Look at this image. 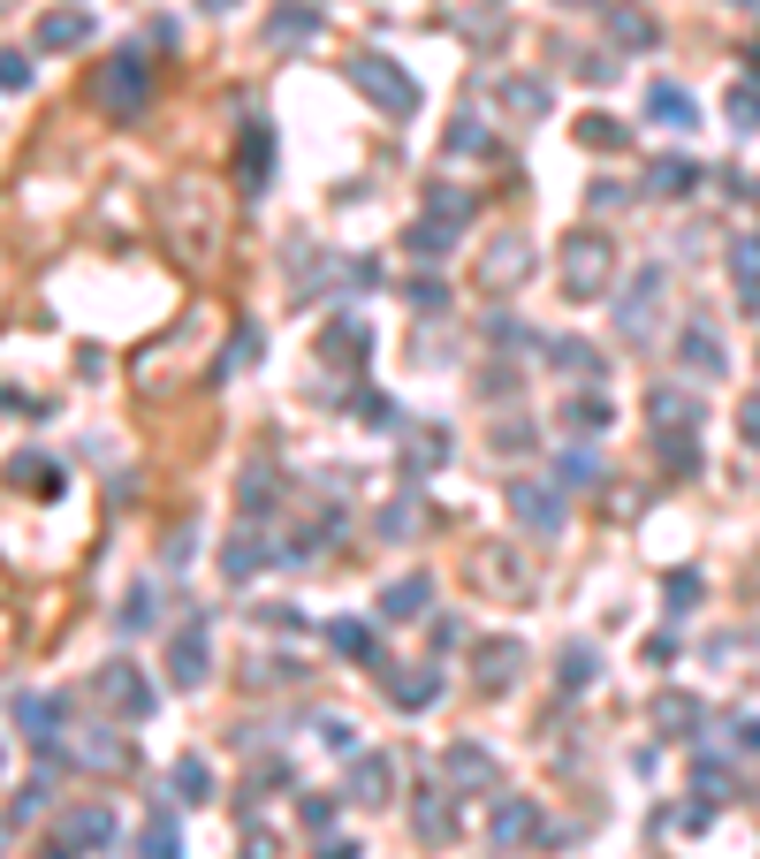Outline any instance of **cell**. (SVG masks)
Wrapping results in <instances>:
<instances>
[{
  "instance_id": "6da1fadb",
  "label": "cell",
  "mask_w": 760,
  "mask_h": 859,
  "mask_svg": "<svg viewBox=\"0 0 760 859\" xmlns=\"http://www.w3.org/2000/svg\"><path fill=\"white\" fill-rule=\"evenodd\" d=\"M160 228H167V244H175L183 259H206V251L221 244V205H213L206 175L167 183V198H160Z\"/></svg>"
},
{
  "instance_id": "7a4b0ae2",
  "label": "cell",
  "mask_w": 760,
  "mask_h": 859,
  "mask_svg": "<svg viewBox=\"0 0 760 859\" xmlns=\"http://www.w3.org/2000/svg\"><path fill=\"white\" fill-rule=\"evenodd\" d=\"M145 92H152V61L145 54H115V61L92 69V107L115 115V122H130V115L145 107Z\"/></svg>"
},
{
  "instance_id": "3957f363",
  "label": "cell",
  "mask_w": 760,
  "mask_h": 859,
  "mask_svg": "<svg viewBox=\"0 0 760 859\" xmlns=\"http://www.w3.org/2000/svg\"><path fill=\"white\" fill-rule=\"evenodd\" d=\"M342 77H350L381 115H419V84H411V69H396V61H381V54H350V61H342Z\"/></svg>"
},
{
  "instance_id": "277c9868",
  "label": "cell",
  "mask_w": 760,
  "mask_h": 859,
  "mask_svg": "<svg viewBox=\"0 0 760 859\" xmlns=\"http://www.w3.org/2000/svg\"><path fill=\"white\" fill-rule=\"evenodd\" d=\"M608 282H616V244H608L601 228H578L563 244V290L571 297H601Z\"/></svg>"
},
{
  "instance_id": "5b68a950",
  "label": "cell",
  "mask_w": 760,
  "mask_h": 859,
  "mask_svg": "<svg viewBox=\"0 0 760 859\" xmlns=\"http://www.w3.org/2000/svg\"><path fill=\"white\" fill-rule=\"evenodd\" d=\"M92 699H100V707H115V715H152V699H160V692H152V678L138 670V662H107V670L92 678Z\"/></svg>"
},
{
  "instance_id": "8992f818",
  "label": "cell",
  "mask_w": 760,
  "mask_h": 859,
  "mask_svg": "<svg viewBox=\"0 0 760 859\" xmlns=\"http://www.w3.org/2000/svg\"><path fill=\"white\" fill-rule=\"evenodd\" d=\"M525 274H533V244H525V236H502V244L479 259V290H487V297H502V290L525 282Z\"/></svg>"
},
{
  "instance_id": "52a82bcc",
  "label": "cell",
  "mask_w": 760,
  "mask_h": 859,
  "mask_svg": "<svg viewBox=\"0 0 760 859\" xmlns=\"http://www.w3.org/2000/svg\"><path fill=\"white\" fill-rule=\"evenodd\" d=\"M662 282H669V274H662V267H646V274L623 290V305H616V328H623V336H639V343L654 336V297H662Z\"/></svg>"
},
{
  "instance_id": "ba28073f",
  "label": "cell",
  "mask_w": 760,
  "mask_h": 859,
  "mask_svg": "<svg viewBox=\"0 0 760 859\" xmlns=\"http://www.w3.org/2000/svg\"><path fill=\"white\" fill-rule=\"evenodd\" d=\"M388 784H396V761H388V753H358V761H350L342 799H350V807H381V799H388Z\"/></svg>"
},
{
  "instance_id": "9c48e42d",
  "label": "cell",
  "mask_w": 760,
  "mask_h": 859,
  "mask_svg": "<svg viewBox=\"0 0 760 859\" xmlns=\"http://www.w3.org/2000/svg\"><path fill=\"white\" fill-rule=\"evenodd\" d=\"M510 517L533 525V532H556V525H563V495L540 487V480H517V487H510Z\"/></svg>"
},
{
  "instance_id": "30bf717a",
  "label": "cell",
  "mask_w": 760,
  "mask_h": 859,
  "mask_svg": "<svg viewBox=\"0 0 760 859\" xmlns=\"http://www.w3.org/2000/svg\"><path fill=\"white\" fill-rule=\"evenodd\" d=\"M84 38H92V15H84V8H54V15H38V31H31L38 54H69V46H84Z\"/></svg>"
},
{
  "instance_id": "8fae6325",
  "label": "cell",
  "mask_w": 760,
  "mask_h": 859,
  "mask_svg": "<svg viewBox=\"0 0 760 859\" xmlns=\"http://www.w3.org/2000/svg\"><path fill=\"white\" fill-rule=\"evenodd\" d=\"M15 730H23L31 745H54V738H61V699H54V692H15Z\"/></svg>"
},
{
  "instance_id": "7c38bea8",
  "label": "cell",
  "mask_w": 760,
  "mask_h": 859,
  "mask_svg": "<svg viewBox=\"0 0 760 859\" xmlns=\"http://www.w3.org/2000/svg\"><path fill=\"white\" fill-rule=\"evenodd\" d=\"M487 837H494L502 852L533 845V837H540V807H533V799H502V807H494V822H487Z\"/></svg>"
},
{
  "instance_id": "4fadbf2b",
  "label": "cell",
  "mask_w": 760,
  "mask_h": 859,
  "mask_svg": "<svg viewBox=\"0 0 760 859\" xmlns=\"http://www.w3.org/2000/svg\"><path fill=\"white\" fill-rule=\"evenodd\" d=\"M167 685H175V692H198V685H206V624H190V632L167 647Z\"/></svg>"
},
{
  "instance_id": "5bb4252c",
  "label": "cell",
  "mask_w": 760,
  "mask_h": 859,
  "mask_svg": "<svg viewBox=\"0 0 760 859\" xmlns=\"http://www.w3.org/2000/svg\"><path fill=\"white\" fill-rule=\"evenodd\" d=\"M312 31H319V8H312V0H282V8L267 15V46H274V54H290V46H304Z\"/></svg>"
},
{
  "instance_id": "9a60e30c",
  "label": "cell",
  "mask_w": 760,
  "mask_h": 859,
  "mask_svg": "<svg viewBox=\"0 0 760 859\" xmlns=\"http://www.w3.org/2000/svg\"><path fill=\"white\" fill-rule=\"evenodd\" d=\"M8 487H23V495L54 503V495H61V464H54V457H38V449H23V457H8Z\"/></svg>"
},
{
  "instance_id": "2e32d148",
  "label": "cell",
  "mask_w": 760,
  "mask_h": 859,
  "mask_svg": "<svg viewBox=\"0 0 760 859\" xmlns=\"http://www.w3.org/2000/svg\"><path fill=\"white\" fill-rule=\"evenodd\" d=\"M236 175H244V190H267V175H274V130H267V122H252V130H244V145H236Z\"/></svg>"
},
{
  "instance_id": "e0dca14e",
  "label": "cell",
  "mask_w": 760,
  "mask_h": 859,
  "mask_svg": "<svg viewBox=\"0 0 760 859\" xmlns=\"http://www.w3.org/2000/svg\"><path fill=\"white\" fill-rule=\"evenodd\" d=\"M426 601H434V578H426V570H411V578L381 586V616H388V624H411V616H419Z\"/></svg>"
},
{
  "instance_id": "ac0fdd59",
  "label": "cell",
  "mask_w": 760,
  "mask_h": 859,
  "mask_svg": "<svg viewBox=\"0 0 760 859\" xmlns=\"http://www.w3.org/2000/svg\"><path fill=\"white\" fill-rule=\"evenodd\" d=\"M471 662H479V685L502 692L517 670H525V647H517V639H479V655H471Z\"/></svg>"
},
{
  "instance_id": "d6986e66",
  "label": "cell",
  "mask_w": 760,
  "mask_h": 859,
  "mask_svg": "<svg viewBox=\"0 0 760 859\" xmlns=\"http://www.w3.org/2000/svg\"><path fill=\"white\" fill-rule=\"evenodd\" d=\"M442 776H449V784H464V791H494V753H487V745H449Z\"/></svg>"
},
{
  "instance_id": "ffe728a7",
  "label": "cell",
  "mask_w": 760,
  "mask_h": 859,
  "mask_svg": "<svg viewBox=\"0 0 760 859\" xmlns=\"http://www.w3.org/2000/svg\"><path fill=\"white\" fill-rule=\"evenodd\" d=\"M677 357H685V365H692L700 380H715V373L730 365V357H723V336H715V328H700V320H692V328L677 336Z\"/></svg>"
},
{
  "instance_id": "44dd1931",
  "label": "cell",
  "mask_w": 760,
  "mask_h": 859,
  "mask_svg": "<svg viewBox=\"0 0 760 859\" xmlns=\"http://www.w3.org/2000/svg\"><path fill=\"white\" fill-rule=\"evenodd\" d=\"M730 274H738V305L760 320V236H738L730 244Z\"/></svg>"
},
{
  "instance_id": "7402d4cb",
  "label": "cell",
  "mask_w": 760,
  "mask_h": 859,
  "mask_svg": "<svg viewBox=\"0 0 760 859\" xmlns=\"http://www.w3.org/2000/svg\"><path fill=\"white\" fill-rule=\"evenodd\" d=\"M608 419H616V411H608L601 388H586V396H563V426H571V434H586V442H594V434H608Z\"/></svg>"
},
{
  "instance_id": "603a6c76",
  "label": "cell",
  "mask_w": 760,
  "mask_h": 859,
  "mask_svg": "<svg viewBox=\"0 0 760 859\" xmlns=\"http://www.w3.org/2000/svg\"><path fill=\"white\" fill-rule=\"evenodd\" d=\"M646 115H654L662 130H692V122H700L692 92H677V84H654V92H646Z\"/></svg>"
},
{
  "instance_id": "cb8c5ba5",
  "label": "cell",
  "mask_w": 760,
  "mask_h": 859,
  "mask_svg": "<svg viewBox=\"0 0 760 859\" xmlns=\"http://www.w3.org/2000/svg\"><path fill=\"white\" fill-rule=\"evenodd\" d=\"M654 722H662L669 738H692V730L708 722V707H700L692 692H662V699H654Z\"/></svg>"
},
{
  "instance_id": "d4e9b609",
  "label": "cell",
  "mask_w": 760,
  "mask_h": 859,
  "mask_svg": "<svg viewBox=\"0 0 760 859\" xmlns=\"http://www.w3.org/2000/svg\"><path fill=\"white\" fill-rule=\"evenodd\" d=\"M77 761H84V768H107V776H115V768H130V745H122L115 730H84V738H77Z\"/></svg>"
},
{
  "instance_id": "484cf974",
  "label": "cell",
  "mask_w": 760,
  "mask_h": 859,
  "mask_svg": "<svg viewBox=\"0 0 760 859\" xmlns=\"http://www.w3.org/2000/svg\"><path fill=\"white\" fill-rule=\"evenodd\" d=\"M548 357H556L563 373H578V380H601V350L578 343V336H556V343H548Z\"/></svg>"
},
{
  "instance_id": "4316f807",
  "label": "cell",
  "mask_w": 760,
  "mask_h": 859,
  "mask_svg": "<svg viewBox=\"0 0 760 859\" xmlns=\"http://www.w3.org/2000/svg\"><path fill=\"white\" fill-rule=\"evenodd\" d=\"M175 799H183V807H206V799H213V768H206L198 753L175 761Z\"/></svg>"
},
{
  "instance_id": "83f0119b",
  "label": "cell",
  "mask_w": 760,
  "mask_h": 859,
  "mask_svg": "<svg viewBox=\"0 0 760 859\" xmlns=\"http://www.w3.org/2000/svg\"><path fill=\"white\" fill-rule=\"evenodd\" d=\"M107 837H115V814L107 807H77L69 829H61V845H107Z\"/></svg>"
},
{
  "instance_id": "f1b7e54d",
  "label": "cell",
  "mask_w": 760,
  "mask_h": 859,
  "mask_svg": "<svg viewBox=\"0 0 760 859\" xmlns=\"http://www.w3.org/2000/svg\"><path fill=\"white\" fill-rule=\"evenodd\" d=\"M434 692H442V670H404V678H388V699H396V707H434Z\"/></svg>"
},
{
  "instance_id": "f546056e",
  "label": "cell",
  "mask_w": 760,
  "mask_h": 859,
  "mask_svg": "<svg viewBox=\"0 0 760 859\" xmlns=\"http://www.w3.org/2000/svg\"><path fill=\"white\" fill-rule=\"evenodd\" d=\"M578 145H594V153H623V145H631V130H623L616 115H578Z\"/></svg>"
},
{
  "instance_id": "4dcf8cb0",
  "label": "cell",
  "mask_w": 760,
  "mask_h": 859,
  "mask_svg": "<svg viewBox=\"0 0 760 859\" xmlns=\"http://www.w3.org/2000/svg\"><path fill=\"white\" fill-rule=\"evenodd\" d=\"M646 411H654L662 426H700V403H692L685 388H654V396H646Z\"/></svg>"
},
{
  "instance_id": "1f68e13d",
  "label": "cell",
  "mask_w": 760,
  "mask_h": 859,
  "mask_svg": "<svg viewBox=\"0 0 760 859\" xmlns=\"http://www.w3.org/2000/svg\"><path fill=\"white\" fill-rule=\"evenodd\" d=\"M692 183H700L692 161H654V168H646V190H654V198H685Z\"/></svg>"
},
{
  "instance_id": "d6a6232c",
  "label": "cell",
  "mask_w": 760,
  "mask_h": 859,
  "mask_svg": "<svg viewBox=\"0 0 760 859\" xmlns=\"http://www.w3.org/2000/svg\"><path fill=\"white\" fill-rule=\"evenodd\" d=\"M502 107H517V115H548V84H540V77H502Z\"/></svg>"
},
{
  "instance_id": "836d02e7",
  "label": "cell",
  "mask_w": 760,
  "mask_h": 859,
  "mask_svg": "<svg viewBox=\"0 0 760 859\" xmlns=\"http://www.w3.org/2000/svg\"><path fill=\"white\" fill-rule=\"evenodd\" d=\"M556 480H563L571 495H586V487H601V457H586V449H563V464H556Z\"/></svg>"
},
{
  "instance_id": "e575fe53",
  "label": "cell",
  "mask_w": 760,
  "mask_h": 859,
  "mask_svg": "<svg viewBox=\"0 0 760 859\" xmlns=\"http://www.w3.org/2000/svg\"><path fill=\"white\" fill-rule=\"evenodd\" d=\"M471 570H479L494 593H525V586H533V578H525V563H510V555H479Z\"/></svg>"
},
{
  "instance_id": "d590c367",
  "label": "cell",
  "mask_w": 760,
  "mask_h": 859,
  "mask_svg": "<svg viewBox=\"0 0 760 859\" xmlns=\"http://www.w3.org/2000/svg\"><path fill=\"white\" fill-rule=\"evenodd\" d=\"M449 221H419V228H411V236H404V251H411V259H449Z\"/></svg>"
},
{
  "instance_id": "8d00e7d4",
  "label": "cell",
  "mask_w": 760,
  "mask_h": 859,
  "mask_svg": "<svg viewBox=\"0 0 760 859\" xmlns=\"http://www.w3.org/2000/svg\"><path fill=\"white\" fill-rule=\"evenodd\" d=\"M594 678H601V655H594L586 639H571V647H563V685H571V692H586Z\"/></svg>"
},
{
  "instance_id": "74e56055",
  "label": "cell",
  "mask_w": 760,
  "mask_h": 859,
  "mask_svg": "<svg viewBox=\"0 0 760 859\" xmlns=\"http://www.w3.org/2000/svg\"><path fill=\"white\" fill-rule=\"evenodd\" d=\"M138 859H183V845H175V822H167V814H152L145 829H138Z\"/></svg>"
},
{
  "instance_id": "f35d334b",
  "label": "cell",
  "mask_w": 760,
  "mask_h": 859,
  "mask_svg": "<svg viewBox=\"0 0 760 859\" xmlns=\"http://www.w3.org/2000/svg\"><path fill=\"white\" fill-rule=\"evenodd\" d=\"M723 115H730V130H760V84H730Z\"/></svg>"
},
{
  "instance_id": "ab89813d",
  "label": "cell",
  "mask_w": 760,
  "mask_h": 859,
  "mask_svg": "<svg viewBox=\"0 0 760 859\" xmlns=\"http://www.w3.org/2000/svg\"><path fill=\"white\" fill-rule=\"evenodd\" d=\"M419 829H426L434 845L456 829V814H449V799H442V791H419Z\"/></svg>"
},
{
  "instance_id": "60d3db41",
  "label": "cell",
  "mask_w": 760,
  "mask_h": 859,
  "mask_svg": "<svg viewBox=\"0 0 760 859\" xmlns=\"http://www.w3.org/2000/svg\"><path fill=\"white\" fill-rule=\"evenodd\" d=\"M616 38H623V46H654L662 31H654V15H639V8H616Z\"/></svg>"
},
{
  "instance_id": "b9f144b4",
  "label": "cell",
  "mask_w": 760,
  "mask_h": 859,
  "mask_svg": "<svg viewBox=\"0 0 760 859\" xmlns=\"http://www.w3.org/2000/svg\"><path fill=\"white\" fill-rule=\"evenodd\" d=\"M404 434H411V426H404ZM442 457H449V434H434V426H426V434H411V464H419V472H434Z\"/></svg>"
},
{
  "instance_id": "7bdbcfd3",
  "label": "cell",
  "mask_w": 760,
  "mask_h": 859,
  "mask_svg": "<svg viewBox=\"0 0 760 859\" xmlns=\"http://www.w3.org/2000/svg\"><path fill=\"white\" fill-rule=\"evenodd\" d=\"M449 153H464V161H479V153H494V138H487V130H479V122L464 115V122L449 130Z\"/></svg>"
},
{
  "instance_id": "ee69618b",
  "label": "cell",
  "mask_w": 760,
  "mask_h": 859,
  "mask_svg": "<svg viewBox=\"0 0 760 859\" xmlns=\"http://www.w3.org/2000/svg\"><path fill=\"white\" fill-rule=\"evenodd\" d=\"M259 563H267V548H259V540H252V532H244V540H236V548H229V578H252V570H259Z\"/></svg>"
},
{
  "instance_id": "f6af8a7d",
  "label": "cell",
  "mask_w": 760,
  "mask_h": 859,
  "mask_svg": "<svg viewBox=\"0 0 760 859\" xmlns=\"http://www.w3.org/2000/svg\"><path fill=\"white\" fill-rule=\"evenodd\" d=\"M327 647H335V655H373V632H365V624H335Z\"/></svg>"
},
{
  "instance_id": "bcb514c9",
  "label": "cell",
  "mask_w": 760,
  "mask_h": 859,
  "mask_svg": "<svg viewBox=\"0 0 760 859\" xmlns=\"http://www.w3.org/2000/svg\"><path fill=\"white\" fill-rule=\"evenodd\" d=\"M152 616H160V601H152V586H138V593H130V609H122V632H145Z\"/></svg>"
},
{
  "instance_id": "7dc6e473",
  "label": "cell",
  "mask_w": 760,
  "mask_h": 859,
  "mask_svg": "<svg viewBox=\"0 0 760 859\" xmlns=\"http://www.w3.org/2000/svg\"><path fill=\"white\" fill-rule=\"evenodd\" d=\"M350 730H358V722L327 715V722H319V745H327V753H358V738H350Z\"/></svg>"
},
{
  "instance_id": "c3c4849f",
  "label": "cell",
  "mask_w": 760,
  "mask_h": 859,
  "mask_svg": "<svg viewBox=\"0 0 760 859\" xmlns=\"http://www.w3.org/2000/svg\"><path fill=\"white\" fill-rule=\"evenodd\" d=\"M434 221H471V190H434Z\"/></svg>"
},
{
  "instance_id": "681fc988",
  "label": "cell",
  "mask_w": 760,
  "mask_h": 859,
  "mask_svg": "<svg viewBox=\"0 0 760 859\" xmlns=\"http://www.w3.org/2000/svg\"><path fill=\"white\" fill-rule=\"evenodd\" d=\"M0 92H31V61L23 54H0Z\"/></svg>"
},
{
  "instance_id": "f907efd6",
  "label": "cell",
  "mask_w": 760,
  "mask_h": 859,
  "mask_svg": "<svg viewBox=\"0 0 760 859\" xmlns=\"http://www.w3.org/2000/svg\"><path fill=\"white\" fill-rule=\"evenodd\" d=\"M669 601H677V616H685V609L700 601V578H692V570H669Z\"/></svg>"
},
{
  "instance_id": "816d5d0a",
  "label": "cell",
  "mask_w": 760,
  "mask_h": 859,
  "mask_svg": "<svg viewBox=\"0 0 760 859\" xmlns=\"http://www.w3.org/2000/svg\"><path fill=\"white\" fill-rule=\"evenodd\" d=\"M738 434H746V449H760V396L738 403Z\"/></svg>"
},
{
  "instance_id": "f5cc1de1",
  "label": "cell",
  "mask_w": 760,
  "mask_h": 859,
  "mask_svg": "<svg viewBox=\"0 0 760 859\" xmlns=\"http://www.w3.org/2000/svg\"><path fill=\"white\" fill-rule=\"evenodd\" d=\"M297 814H304V829H327V822H335V807H327V799H304Z\"/></svg>"
},
{
  "instance_id": "db71d44e",
  "label": "cell",
  "mask_w": 760,
  "mask_h": 859,
  "mask_svg": "<svg viewBox=\"0 0 760 859\" xmlns=\"http://www.w3.org/2000/svg\"><path fill=\"white\" fill-rule=\"evenodd\" d=\"M312 859H358V845H350V837H319V852Z\"/></svg>"
},
{
  "instance_id": "11a10c76",
  "label": "cell",
  "mask_w": 760,
  "mask_h": 859,
  "mask_svg": "<svg viewBox=\"0 0 760 859\" xmlns=\"http://www.w3.org/2000/svg\"><path fill=\"white\" fill-rule=\"evenodd\" d=\"M738 745H746V753H760V715H746V722H738Z\"/></svg>"
},
{
  "instance_id": "9f6ffc18",
  "label": "cell",
  "mask_w": 760,
  "mask_h": 859,
  "mask_svg": "<svg viewBox=\"0 0 760 859\" xmlns=\"http://www.w3.org/2000/svg\"><path fill=\"white\" fill-rule=\"evenodd\" d=\"M38 859H77V845H46V852H38Z\"/></svg>"
},
{
  "instance_id": "6f0895ef",
  "label": "cell",
  "mask_w": 760,
  "mask_h": 859,
  "mask_svg": "<svg viewBox=\"0 0 760 859\" xmlns=\"http://www.w3.org/2000/svg\"><path fill=\"white\" fill-rule=\"evenodd\" d=\"M0 647H8V616H0Z\"/></svg>"
},
{
  "instance_id": "680465c9",
  "label": "cell",
  "mask_w": 760,
  "mask_h": 859,
  "mask_svg": "<svg viewBox=\"0 0 760 859\" xmlns=\"http://www.w3.org/2000/svg\"><path fill=\"white\" fill-rule=\"evenodd\" d=\"M730 8H760V0H730Z\"/></svg>"
},
{
  "instance_id": "91938a15",
  "label": "cell",
  "mask_w": 760,
  "mask_h": 859,
  "mask_svg": "<svg viewBox=\"0 0 760 859\" xmlns=\"http://www.w3.org/2000/svg\"><path fill=\"white\" fill-rule=\"evenodd\" d=\"M571 8H594V0H571Z\"/></svg>"
},
{
  "instance_id": "94428289",
  "label": "cell",
  "mask_w": 760,
  "mask_h": 859,
  "mask_svg": "<svg viewBox=\"0 0 760 859\" xmlns=\"http://www.w3.org/2000/svg\"><path fill=\"white\" fill-rule=\"evenodd\" d=\"M206 8H229V0H206Z\"/></svg>"
},
{
  "instance_id": "6125c7cd",
  "label": "cell",
  "mask_w": 760,
  "mask_h": 859,
  "mask_svg": "<svg viewBox=\"0 0 760 859\" xmlns=\"http://www.w3.org/2000/svg\"><path fill=\"white\" fill-rule=\"evenodd\" d=\"M753 61H760V46H753Z\"/></svg>"
},
{
  "instance_id": "be15d7a7",
  "label": "cell",
  "mask_w": 760,
  "mask_h": 859,
  "mask_svg": "<svg viewBox=\"0 0 760 859\" xmlns=\"http://www.w3.org/2000/svg\"><path fill=\"white\" fill-rule=\"evenodd\" d=\"M0 8H8V0H0Z\"/></svg>"
}]
</instances>
